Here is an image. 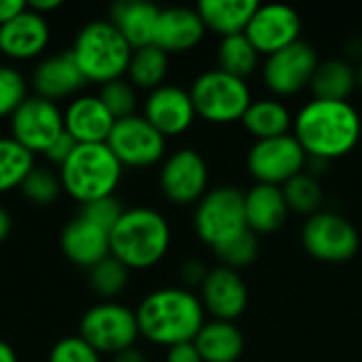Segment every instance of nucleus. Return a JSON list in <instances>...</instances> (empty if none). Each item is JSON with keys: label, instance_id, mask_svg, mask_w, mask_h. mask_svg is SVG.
Returning <instances> with one entry per match:
<instances>
[{"label": "nucleus", "instance_id": "obj_1", "mask_svg": "<svg viewBox=\"0 0 362 362\" xmlns=\"http://www.w3.org/2000/svg\"><path fill=\"white\" fill-rule=\"evenodd\" d=\"M293 136L310 159L329 163L356 148L362 136V119L350 102L314 98L295 117Z\"/></svg>", "mask_w": 362, "mask_h": 362}, {"label": "nucleus", "instance_id": "obj_2", "mask_svg": "<svg viewBox=\"0 0 362 362\" xmlns=\"http://www.w3.org/2000/svg\"><path fill=\"white\" fill-rule=\"evenodd\" d=\"M136 318L144 339L155 346L172 348L197 337L199 329L206 325V310L193 291L163 286L140 301Z\"/></svg>", "mask_w": 362, "mask_h": 362}, {"label": "nucleus", "instance_id": "obj_3", "mask_svg": "<svg viewBox=\"0 0 362 362\" xmlns=\"http://www.w3.org/2000/svg\"><path fill=\"white\" fill-rule=\"evenodd\" d=\"M172 231L165 216L153 208L125 210L110 231V257L127 269L155 267L170 250Z\"/></svg>", "mask_w": 362, "mask_h": 362}, {"label": "nucleus", "instance_id": "obj_4", "mask_svg": "<svg viewBox=\"0 0 362 362\" xmlns=\"http://www.w3.org/2000/svg\"><path fill=\"white\" fill-rule=\"evenodd\" d=\"M70 53L87 83L106 85L127 74L134 49L108 19H98L78 30Z\"/></svg>", "mask_w": 362, "mask_h": 362}, {"label": "nucleus", "instance_id": "obj_5", "mask_svg": "<svg viewBox=\"0 0 362 362\" xmlns=\"http://www.w3.org/2000/svg\"><path fill=\"white\" fill-rule=\"evenodd\" d=\"M62 189L81 206L115 195L123 165L108 144H76L72 155L59 168Z\"/></svg>", "mask_w": 362, "mask_h": 362}, {"label": "nucleus", "instance_id": "obj_6", "mask_svg": "<svg viewBox=\"0 0 362 362\" xmlns=\"http://www.w3.org/2000/svg\"><path fill=\"white\" fill-rule=\"evenodd\" d=\"M189 93L195 106V115L216 125L242 121L248 106L252 104L246 81L218 68L202 72L193 81Z\"/></svg>", "mask_w": 362, "mask_h": 362}, {"label": "nucleus", "instance_id": "obj_7", "mask_svg": "<svg viewBox=\"0 0 362 362\" xmlns=\"http://www.w3.org/2000/svg\"><path fill=\"white\" fill-rule=\"evenodd\" d=\"M193 227L197 238L212 250L248 229L244 193L235 187H216L208 191L195 208Z\"/></svg>", "mask_w": 362, "mask_h": 362}, {"label": "nucleus", "instance_id": "obj_8", "mask_svg": "<svg viewBox=\"0 0 362 362\" xmlns=\"http://www.w3.org/2000/svg\"><path fill=\"white\" fill-rule=\"evenodd\" d=\"M78 337H83L98 354L117 356L134 348L140 337L136 312L112 301L93 305L81 318Z\"/></svg>", "mask_w": 362, "mask_h": 362}, {"label": "nucleus", "instance_id": "obj_9", "mask_svg": "<svg viewBox=\"0 0 362 362\" xmlns=\"http://www.w3.org/2000/svg\"><path fill=\"white\" fill-rule=\"evenodd\" d=\"M301 242L305 252L322 263H346L361 248L356 227L335 212L312 214L301 229Z\"/></svg>", "mask_w": 362, "mask_h": 362}, {"label": "nucleus", "instance_id": "obj_10", "mask_svg": "<svg viewBox=\"0 0 362 362\" xmlns=\"http://www.w3.org/2000/svg\"><path fill=\"white\" fill-rule=\"evenodd\" d=\"M246 165L259 185L284 187L291 178L305 170L308 153L293 134L255 140L248 151Z\"/></svg>", "mask_w": 362, "mask_h": 362}, {"label": "nucleus", "instance_id": "obj_11", "mask_svg": "<svg viewBox=\"0 0 362 362\" xmlns=\"http://www.w3.org/2000/svg\"><path fill=\"white\" fill-rule=\"evenodd\" d=\"M11 138L30 153H42L66 132L64 112L51 100L28 95L25 102L11 115Z\"/></svg>", "mask_w": 362, "mask_h": 362}, {"label": "nucleus", "instance_id": "obj_12", "mask_svg": "<svg viewBox=\"0 0 362 362\" xmlns=\"http://www.w3.org/2000/svg\"><path fill=\"white\" fill-rule=\"evenodd\" d=\"M106 144L123 168H151L165 155V138L140 115L115 121Z\"/></svg>", "mask_w": 362, "mask_h": 362}, {"label": "nucleus", "instance_id": "obj_13", "mask_svg": "<svg viewBox=\"0 0 362 362\" xmlns=\"http://www.w3.org/2000/svg\"><path fill=\"white\" fill-rule=\"evenodd\" d=\"M318 64L314 47L297 40L286 49L267 55L263 64V81L276 95H295L310 87Z\"/></svg>", "mask_w": 362, "mask_h": 362}, {"label": "nucleus", "instance_id": "obj_14", "mask_svg": "<svg viewBox=\"0 0 362 362\" xmlns=\"http://www.w3.org/2000/svg\"><path fill=\"white\" fill-rule=\"evenodd\" d=\"M208 178L206 159L195 148H180L163 161L159 187L172 204L187 206L208 193Z\"/></svg>", "mask_w": 362, "mask_h": 362}, {"label": "nucleus", "instance_id": "obj_15", "mask_svg": "<svg viewBox=\"0 0 362 362\" xmlns=\"http://www.w3.org/2000/svg\"><path fill=\"white\" fill-rule=\"evenodd\" d=\"M244 34L259 55H272L301 40V17L286 4H259Z\"/></svg>", "mask_w": 362, "mask_h": 362}, {"label": "nucleus", "instance_id": "obj_16", "mask_svg": "<svg viewBox=\"0 0 362 362\" xmlns=\"http://www.w3.org/2000/svg\"><path fill=\"white\" fill-rule=\"evenodd\" d=\"M163 138L185 134L195 121L191 93L178 85H161L148 91L142 115Z\"/></svg>", "mask_w": 362, "mask_h": 362}, {"label": "nucleus", "instance_id": "obj_17", "mask_svg": "<svg viewBox=\"0 0 362 362\" xmlns=\"http://www.w3.org/2000/svg\"><path fill=\"white\" fill-rule=\"evenodd\" d=\"M202 305L214 320L233 322L248 308V286L240 272L218 265L208 272L202 284Z\"/></svg>", "mask_w": 362, "mask_h": 362}, {"label": "nucleus", "instance_id": "obj_18", "mask_svg": "<svg viewBox=\"0 0 362 362\" xmlns=\"http://www.w3.org/2000/svg\"><path fill=\"white\" fill-rule=\"evenodd\" d=\"M49 40L51 28L47 17L30 8H25L8 23L0 25V53L17 62L38 57L47 49Z\"/></svg>", "mask_w": 362, "mask_h": 362}, {"label": "nucleus", "instance_id": "obj_19", "mask_svg": "<svg viewBox=\"0 0 362 362\" xmlns=\"http://www.w3.org/2000/svg\"><path fill=\"white\" fill-rule=\"evenodd\" d=\"M112 125L115 117L100 95H76L64 112V129L76 144H104Z\"/></svg>", "mask_w": 362, "mask_h": 362}, {"label": "nucleus", "instance_id": "obj_20", "mask_svg": "<svg viewBox=\"0 0 362 362\" xmlns=\"http://www.w3.org/2000/svg\"><path fill=\"white\" fill-rule=\"evenodd\" d=\"M206 34V25L197 13V8L189 6H170L159 11V19L155 25L153 45L161 51L185 53L195 49Z\"/></svg>", "mask_w": 362, "mask_h": 362}, {"label": "nucleus", "instance_id": "obj_21", "mask_svg": "<svg viewBox=\"0 0 362 362\" xmlns=\"http://www.w3.org/2000/svg\"><path fill=\"white\" fill-rule=\"evenodd\" d=\"M59 246L68 261L91 269L110 257V233L78 214L62 229Z\"/></svg>", "mask_w": 362, "mask_h": 362}, {"label": "nucleus", "instance_id": "obj_22", "mask_svg": "<svg viewBox=\"0 0 362 362\" xmlns=\"http://www.w3.org/2000/svg\"><path fill=\"white\" fill-rule=\"evenodd\" d=\"M32 85L36 89V95L57 102L81 91L87 85V81L83 72L78 70L72 53L62 51V53L49 55L34 68Z\"/></svg>", "mask_w": 362, "mask_h": 362}, {"label": "nucleus", "instance_id": "obj_23", "mask_svg": "<svg viewBox=\"0 0 362 362\" xmlns=\"http://www.w3.org/2000/svg\"><path fill=\"white\" fill-rule=\"evenodd\" d=\"M246 223L252 233H274L278 231L288 216V206L282 193V187L274 185H255L244 195Z\"/></svg>", "mask_w": 362, "mask_h": 362}, {"label": "nucleus", "instance_id": "obj_24", "mask_svg": "<svg viewBox=\"0 0 362 362\" xmlns=\"http://www.w3.org/2000/svg\"><path fill=\"white\" fill-rule=\"evenodd\" d=\"M159 11L161 8L144 0H121L110 6L108 21L121 32L132 49H140L153 45Z\"/></svg>", "mask_w": 362, "mask_h": 362}, {"label": "nucleus", "instance_id": "obj_25", "mask_svg": "<svg viewBox=\"0 0 362 362\" xmlns=\"http://www.w3.org/2000/svg\"><path fill=\"white\" fill-rule=\"evenodd\" d=\"M204 362H238L244 354V333L225 320L206 322L193 339Z\"/></svg>", "mask_w": 362, "mask_h": 362}, {"label": "nucleus", "instance_id": "obj_26", "mask_svg": "<svg viewBox=\"0 0 362 362\" xmlns=\"http://www.w3.org/2000/svg\"><path fill=\"white\" fill-rule=\"evenodd\" d=\"M197 13L206 25L221 38L242 34L252 19L259 2L255 0H202L197 2Z\"/></svg>", "mask_w": 362, "mask_h": 362}, {"label": "nucleus", "instance_id": "obj_27", "mask_svg": "<svg viewBox=\"0 0 362 362\" xmlns=\"http://www.w3.org/2000/svg\"><path fill=\"white\" fill-rule=\"evenodd\" d=\"M242 123L246 132L255 136V140H267V138L286 136L293 125V117L282 102L274 98H265V100H252L246 115L242 117Z\"/></svg>", "mask_w": 362, "mask_h": 362}, {"label": "nucleus", "instance_id": "obj_28", "mask_svg": "<svg viewBox=\"0 0 362 362\" xmlns=\"http://www.w3.org/2000/svg\"><path fill=\"white\" fill-rule=\"evenodd\" d=\"M316 100H337L348 102L352 91L358 87L356 70L346 59H327L320 62L312 83H310Z\"/></svg>", "mask_w": 362, "mask_h": 362}, {"label": "nucleus", "instance_id": "obj_29", "mask_svg": "<svg viewBox=\"0 0 362 362\" xmlns=\"http://www.w3.org/2000/svg\"><path fill=\"white\" fill-rule=\"evenodd\" d=\"M170 68V57L165 51H161L155 45H146L140 49H134L129 66H127V78L134 87L153 91L161 85H165Z\"/></svg>", "mask_w": 362, "mask_h": 362}, {"label": "nucleus", "instance_id": "obj_30", "mask_svg": "<svg viewBox=\"0 0 362 362\" xmlns=\"http://www.w3.org/2000/svg\"><path fill=\"white\" fill-rule=\"evenodd\" d=\"M34 168V153L23 148L11 136H0V195L21 189Z\"/></svg>", "mask_w": 362, "mask_h": 362}, {"label": "nucleus", "instance_id": "obj_31", "mask_svg": "<svg viewBox=\"0 0 362 362\" xmlns=\"http://www.w3.org/2000/svg\"><path fill=\"white\" fill-rule=\"evenodd\" d=\"M216 57H218V70L246 81V76H250L259 68L261 55L255 49V45L248 40V36L242 32L221 38Z\"/></svg>", "mask_w": 362, "mask_h": 362}, {"label": "nucleus", "instance_id": "obj_32", "mask_svg": "<svg viewBox=\"0 0 362 362\" xmlns=\"http://www.w3.org/2000/svg\"><path fill=\"white\" fill-rule=\"evenodd\" d=\"M282 193H284V199H286V206L291 212L308 214V216L318 212V208L322 206V197H325L318 178L314 174H305V172L291 178L282 187Z\"/></svg>", "mask_w": 362, "mask_h": 362}, {"label": "nucleus", "instance_id": "obj_33", "mask_svg": "<svg viewBox=\"0 0 362 362\" xmlns=\"http://www.w3.org/2000/svg\"><path fill=\"white\" fill-rule=\"evenodd\" d=\"M127 282H129V269L115 257H108L89 269V284L93 293L104 299H112L121 295Z\"/></svg>", "mask_w": 362, "mask_h": 362}, {"label": "nucleus", "instance_id": "obj_34", "mask_svg": "<svg viewBox=\"0 0 362 362\" xmlns=\"http://www.w3.org/2000/svg\"><path fill=\"white\" fill-rule=\"evenodd\" d=\"M259 250H261L259 235L252 233L250 229H246L244 233H240L233 240H229L223 246H218L214 252H216L218 261L225 267L240 272V269H244V267H248V265H252L257 261Z\"/></svg>", "mask_w": 362, "mask_h": 362}, {"label": "nucleus", "instance_id": "obj_35", "mask_svg": "<svg viewBox=\"0 0 362 362\" xmlns=\"http://www.w3.org/2000/svg\"><path fill=\"white\" fill-rule=\"evenodd\" d=\"M21 193L28 202L36 204V206H49L53 204L59 193H62V180H59V174H55L53 170L49 168H42V165H36L28 178L23 180L21 185Z\"/></svg>", "mask_w": 362, "mask_h": 362}, {"label": "nucleus", "instance_id": "obj_36", "mask_svg": "<svg viewBox=\"0 0 362 362\" xmlns=\"http://www.w3.org/2000/svg\"><path fill=\"white\" fill-rule=\"evenodd\" d=\"M100 100L108 108V112L115 117V121L136 115V106H138L136 87L125 78H117V81L102 85Z\"/></svg>", "mask_w": 362, "mask_h": 362}, {"label": "nucleus", "instance_id": "obj_37", "mask_svg": "<svg viewBox=\"0 0 362 362\" xmlns=\"http://www.w3.org/2000/svg\"><path fill=\"white\" fill-rule=\"evenodd\" d=\"M28 85L19 70L0 64V119H11V115L25 102Z\"/></svg>", "mask_w": 362, "mask_h": 362}, {"label": "nucleus", "instance_id": "obj_38", "mask_svg": "<svg viewBox=\"0 0 362 362\" xmlns=\"http://www.w3.org/2000/svg\"><path fill=\"white\" fill-rule=\"evenodd\" d=\"M47 362H102L100 354L78 335L59 339L51 352Z\"/></svg>", "mask_w": 362, "mask_h": 362}, {"label": "nucleus", "instance_id": "obj_39", "mask_svg": "<svg viewBox=\"0 0 362 362\" xmlns=\"http://www.w3.org/2000/svg\"><path fill=\"white\" fill-rule=\"evenodd\" d=\"M123 206H121V202L115 197V195H110V197H102V199H95V202H91V204H85V206H81V216H85L87 221H91V223H95L98 227H102V229H106L108 233L112 231V227L119 223V218L123 216Z\"/></svg>", "mask_w": 362, "mask_h": 362}, {"label": "nucleus", "instance_id": "obj_40", "mask_svg": "<svg viewBox=\"0 0 362 362\" xmlns=\"http://www.w3.org/2000/svg\"><path fill=\"white\" fill-rule=\"evenodd\" d=\"M74 146H76V142L64 132L47 151H45V157L53 163V165H57V168H62L64 163H66V159L72 155V151H74Z\"/></svg>", "mask_w": 362, "mask_h": 362}, {"label": "nucleus", "instance_id": "obj_41", "mask_svg": "<svg viewBox=\"0 0 362 362\" xmlns=\"http://www.w3.org/2000/svg\"><path fill=\"white\" fill-rule=\"evenodd\" d=\"M208 272H210V269H208L202 261L191 259V261H187V263L180 267V278H182V282H185L187 288H193V286H199V288H202V284H204Z\"/></svg>", "mask_w": 362, "mask_h": 362}, {"label": "nucleus", "instance_id": "obj_42", "mask_svg": "<svg viewBox=\"0 0 362 362\" xmlns=\"http://www.w3.org/2000/svg\"><path fill=\"white\" fill-rule=\"evenodd\" d=\"M165 362H204L195 344L193 341H187V344H178V346H172L168 348V356Z\"/></svg>", "mask_w": 362, "mask_h": 362}, {"label": "nucleus", "instance_id": "obj_43", "mask_svg": "<svg viewBox=\"0 0 362 362\" xmlns=\"http://www.w3.org/2000/svg\"><path fill=\"white\" fill-rule=\"evenodd\" d=\"M25 8H28V2H23V0H0V25L15 19Z\"/></svg>", "mask_w": 362, "mask_h": 362}, {"label": "nucleus", "instance_id": "obj_44", "mask_svg": "<svg viewBox=\"0 0 362 362\" xmlns=\"http://www.w3.org/2000/svg\"><path fill=\"white\" fill-rule=\"evenodd\" d=\"M59 6H62V0H32V2H28V8L38 13V15H42V17H47L49 13L57 11Z\"/></svg>", "mask_w": 362, "mask_h": 362}, {"label": "nucleus", "instance_id": "obj_45", "mask_svg": "<svg viewBox=\"0 0 362 362\" xmlns=\"http://www.w3.org/2000/svg\"><path fill=\"white\" fill-rule=\"evenodd\" d=\"M112 362H148V358L144 356V352H140V350H136V348H129V350L117 354Z\"/></svg>", "mask_w": 362, "mask_h": 362}, {"label": "nucleus", "instance_id": "obj_46", "mask_svg": "<svg viewBox=\"0 0 362 362\" xmlns=\"http://www.w3.org/2000/svg\"><path fill=\"white\" fill-rule=\"evenodd\" d=\"M11 227H13V221H11V214L0 206V244L8 238L11 233Z\"/></svg>", "mask_w": 362, "mask_h": 362}, {"label": "nucleus", "instance_id": "obj_47", "mask_svg": "<svg viewBox=\"0 0 362 362\" xmlns=\"http://www.w3.org/2000/svg\"><path fill=\"white\" fill-rule=\"evenodd\" d=\"M0 362H19L17 361L15 350H13V346L6 344L4 339H0Z\"/></svg>", "mask_w": 362, "mask_h": 362}, {"label": "nucleus", "instance_id": "obj_48", "mask_svg": "<svg viewBox=\"0 0 362 362\" xmlns=\"http://www.w3.org/2000/svg\"><path fill=\"white\" fill-rule=\"evenodd\" d=\"M356 81H358V87L362 89V62H361V66L356 68Z\"/></svg>", "mask_w": 362, "mask_h": 362}]
</instances>
